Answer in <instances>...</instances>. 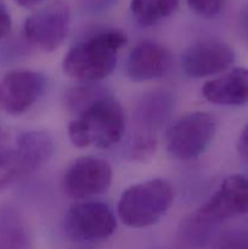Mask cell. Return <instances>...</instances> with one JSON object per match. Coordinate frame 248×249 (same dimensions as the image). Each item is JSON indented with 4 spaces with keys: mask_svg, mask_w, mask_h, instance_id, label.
I'll use <instances>...</instances> for the list:
<instances>
[{
    "mask_svg": "<svg viewBox=\"0 0 248 249\" xmlns=\"http://www.w3.org/2000/svg\"><path fill=\"white\" fill-rule=\"evenodd\" d=\"M124 130L123 108L107 92L79 109L67 129L71 142L78 148H108L119 142Z\"/></svg>",
    "mask_w": 248,
    "mask_h": 249,
    "instance_id": "obj_1",
    "label": "cell"
},
{
    "mask_svg": "<svg viewBox=\"0 0 248 249\" xmlns=\"http://www.w3.org/2000/svg\"><path fill=\"white\" fill-rule=\"evenodd\" d=\"M125 43L126 36L122 32H100L67 51L62 61L63 72L80 82H99L113 72L117 56Z\"/></svg>",
    "mask_w": 248,
    "mask_h": 249,
    "instance_id": "obj_2",
    "label": "cell"
},
{
    "mask_svg": "<svg viewBox=\"0 0 248 249\" xmlns=\"http://www.w3.org/2000/svg\"><path fill=\"white\" fill-rule=\"evenodd\" d=\"M174 107L175 95L168 89L152 90L141 96L133 112L130 156L134 160L145 162L152 157L158 135L172 117Z\"/></svg>",
    "mask_w": 248,
    "mask_h": 249,
    "instance_id": "obj_3",
    "label": "cell"
},
{
    "mask_svg": "<svg viewBox=\"0 0 248 249\" xmlns=\"http://www.w3.org/2000/svg\"><path fill=\"white\" fill-rule=\"evenodd\" d=\"M174 190L164 179H151L128 187L118 202V216L124 225L142 229L157 224L173 204Z\"/></svg>",
    "mask_w": 248,
    "mask_h": 249,
    "instance_id": "obj_4",
    "label": "cell"
},
{
    "mask_svg": "<svg viewBox=\"0 0 248 249\" xmlns=\"http://www.w3.org/2000/svg\"><path fill=\"white\" fill-rule=\"evenodd\" d=\"M216 122L206 112H192L173 123L167 134V151L179 160H192L202 155L213 141Z\"/></svg>",
    "mask_w": 248,
    "mask_h": 249,
    "instance_id": "obj_5",
    "label": "cell"
},
{
    "mask_svg": "<svg viewBox=\"0 0 248 249\" xmlns=\"http://www.w3.org/2000/svg\"><path fill=\"white\" fill-rule=\"evenodd\" d=\"M71 24V11L67 2L53 0L34 11L26 19L23 36L31 45L51 53L62 45Z\"/></svg>",
    "mask_w": 248,
    "mask_h": 249,
    "instance_id": "obj_6",
    "label": "cell"
},
{
    "mask_svg": "<svg viewBox=\"0 0 248 249\" xmlns=\"http://www.w3.org/2000/svg\"><path fill=\"white\" fill-rule=\"evenodd\" d=\"M117 228V220L111 207L100 201L75 203L65 216V231L74 241L96 242L106 240Z\"/></svg>",
    "mask_w": 248,
    "mask_h": 249,
    "instance_id": "obj_7",
    "label": "cell"
},
{
    "mask_svg": "<svg viewBox=\"0 0 248 249\" xmlns=\"http://www.w3.org/2000/svg\"><path fill=\"white\" fill-rule=\"evenodd\" d=\"M248 214V177L225 178L196 213L199 223H216Z\"/></svg>",
    "mask_w": 248,
    "mask_h": 249,
    "instance_id": "obj_8",
    "label": "cell"
},
{
    "mask_svg": "<svg viewBox=\"0 0 248 249\" xmlns=\"http://www.w3.org/2000/svg\"><path fill=\"white\" fill-rule=\"evenodd\" d=\"M112 169L107 160L87 156L75 160L63 175V189L74 199H88L108 190Z\"/></svg>",
    "mask_w": 248,
    "mask_h": 249,
    "instance_id": "obj_9",
    "label": "cell"
},
{
    "mask_svg": "<svg viewBox=\"0 0 248 249\" xmlns=\"http://www.w3.org/2000/svg\"><path fill=\"white\" fill-rule=\"evenodd\" d=\"M45 75L28 70H15L0 80V108L11 116L23 114L43 96Z\"/></svg>",
    "mask_w": 248,
    "mask_h": 249,
    "instance_id": "obj_10",
    "label": "cell"
},
{
    "mask_svg": "<svg viewBox=\"0 0 248 249\" xmlns=\"http://www.w3.org/2000/svg\"><path fill=\"white\" fill-rule=\"evenodd\" d=\"M235 62V51L218 40L198 41L190 46L181 57L184 72L192 78H203L225 72Z\"/></svg>",
    "mask_w": 248,
    "mask_h": 249,
    "instance_id": "obj_11",
    "label": "cell"
},
{
    "mask_svg": "<svg viewBox=\"0 0 248 249\" xmlns=\"http://www.w3.org/2000/svg\"><path fill=\"white\" fill-rule=\"evenodd\" d=\"M173 56L167 48L155 41H142L129 53L126 74L134 82L159 79L170 72Z\"/></svg>",
    "mask_w": 248,
    "mask_h": 249,
    "instance_id": "obj_12",
    "label": "cell"
},
{
    "mask_svg": "<svg viewBox=\"0 0 248 249\" xmlns=\"http://www.w3.org/2000/svg\"><path fill=\"white\" fill-rule=\"evenodd\" d=\"M204 99L220 106H242L248 104V70L236 67L221 77L208 80L202 89Z\"/></svg>",
    "mask_w": 248,
    "mask_h": 249,
    "instance_id": "obj_13",
    "label": "cell"
},
{
    "mask_svg": "<svg viewBox=\"0 0 248 249\" xmlns=\"http://www.w3.org/2000/svg\"><path fill=\"white\" fill-rule=\"evenodd\" d=\"M15 151L23 174H31L45 164L55 151L53 136L43 130H32L17 138Z\"/></svg>",
    "mask_w": 248,
    "mask_h": 249,
    "instance_id": "obj_14",
    "label": "cell"
},
{
    "mask_svg": "<svg viewBox=\"0 0 248 249\" xmlns=\"http://www.w3.org/2000/svg\"><path fill=\"white\" fill-rule=\"evenodd\" d=\"M0 249H33L31 231L14 206L0 207Z\"/></svg>",
    "mask_w": 248,
    "mask_h": 249,
    "instance_id": "obj_15",
    "label": "cell"
},
{
    "mask_svg": "<svg viewBox=\"0 0 248 249\" xmlns=\"http://www.w3.org/2000/svg\"><path fill=\"white\" fill-rule=\"evenodd\" d=\"M179 6V0H131L130 11L140 26L152 27L172 16Z\"/></svg>",
    "mask_w": 248,
    "mask_h": 249,
    "instance_id": "obj_16",
    "label": "cell"
},
{
    "mask_svg": "<svg viewBox=\"0 0 248 249\" xmlns=\"http://www.w3.org/2000/svg\"><path fill=\"white\" fill-rule=\"evenodd\" d=\"M23 170L15 148L0 147V190L5 189L18 178L23 177Z\"/></svg>",
    "mask_w": 248,
    "mask_h": 249,
    "instance_id": "obj_17",
    "label": "cell"
},
{
    "mask_svg": "<svg viewBox=\"0 0 248 249\" xmlns=\"http://www.w3.org/2000/svg\"><path fill=\"white\" fill-rule=\"evenodd\" d=\"M106 90L101 89V88L96 87L92 84H85V85H78L74 89L70 90L66 97V104H67L68 108L74 111L77 113L79 109L87 106L88 104L92 101V100L97 99L101 95L106 94Z\"/></svg>",
    "mask_w": 248,
    "mask_h": 249,
    "instance_id": "obj_18",
    "label": "cell"
},
{
    "mask_svg": "<svg viewBox=\"0 0 248 249\" xmlns=\"http://www.w3.org/2000/svg\"><path fill=\"white\" fill-rule=\"evenodd\" d=\"M213 249H248V230H238L226 233Z\"/></svg>",
    "mask_w": 248,
    "mask_h": 249,
    "instance_id": "obj_19",
    "label": "cell"
},
{
    "mask_svg": "<svg viewBox=\"0 0 248 249\" xmlns=\"http://www.w3.org/2000/svg\"><path fill=\"white\" fill-rule=\"evenodd\" d=\"M226 0H186L196 14L203 17H213L223 10Z\"/></svg>",
    "mask_w": 248,
    "mask_h": 249,
    "instance_id": "obj_20",
    "label": "cell"
},
{
    "mask_svg": "<svg viewBox=\"0 0 248 249\" xmlns=\"http://www.w3.org/2000/svg\"><path fill=\"white\" fill-rule=\"evenodd\" d=\"M11 16H10L9 11H7L6 6L0 1V39L9 36V33L11 32Z\"/></svg>",
    "mask_w": 248,
    "mask_h": 249,
    "instance_id": "obj_21",
    "label": "cell"
},
{
    "mask_svg": "<svg viewBox=\"0 0 248 249\" xmlns=\"http://www.w3.org/2000/svg\"><path fill=\"white\" fill-rule=\"evenodd\" d=\"M237 151L241 157L248 162V124L242 129L237 140Z\"/></svg>",
    "mask_w": 248,
    "mask_h": 249,
    "instance_id": "obj_22",
    "label": "cell"
},
{
    "mask_svg": "<svg viewBox=\"0 0 248 249\" xmlns=\"http://www.w3.org/2000/svg\"><path fill=\"white\" fill-rule=\"evenodd\" d=\"M241 27H242L243 32L248 39V5L241 12Z\"/></svg>",
    "mask_w": 248,
    "mask_h": 249,
    "instance_id": "obj_23",
    "label": "cell"
},
{
    "mask_svg": "<svg viewBox=\"0 0 248 249\" xmlns=\"http://www.w3.org/2000/svg\"><path fill=\"white\" fill-rule=\"evenodd\" d=\"M16 4H18L19 6H23V7H31L34 6V5L39 4V2L44 1V0H14Z\"/></svg>",
    "mask_w": 248,
    "mask_h": 249,
    "instance_id": "obj_24",
    "label": "cell"
}]
</instances>
